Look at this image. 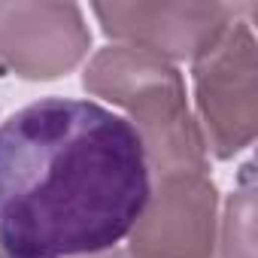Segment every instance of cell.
<instances>
[{"label":"cell","mask_w":258,"mask_h":258,"mask_svg":"<svg viewBox=\"0 0 258 258\" xmlns=\"http://www.w3.org/2000/svg\"><path fill=\"white\" fill-rule=\"evenodd\" d=\"M152 198L131 118L94 100L43 97L0 121V252L91 258L112 252Z\"/></svg>","instance_id":"obj_1"},{"label":"cell","mask_w":258,"mask_h":258,"mask_svg":"<svg viewBox=\"0 0 258 258\" xmlns=\"http://www.w3.org/2000/svg\"><path fill=\"white\" fill-rule=\"evenodd\" d=\"M85 88L106 94L137 115L131 124L146 146L149 170L158 176L207 170L204 143L185 112L182 79L164 58L137 46L103 49L85 73Z\"/></svg>","instance_id":"obj_2"},{"label":"cell","mask_w":258,"mask_h":258,"mask_svg":"<svg viewBox=\"0 0 258 258\" xmlns=\"http://www.w3.org/2000/svg\"><path fill=\"white\" fill-rule=\"evenodd\" d=\"M198 103L219 158L240 152L255 131V37L240 16L198 55Z\"/></svg>","instance_id":"obj_3"},{"label":"cell","mask_w":258,"mask_h":258,"mask_svg":"<svg viewBox=\"0 0 258 258\" xmlns=\"http://www.w3.org/2000/svg\"><path fill=\"white\" fill-rule=\"evenodd\" d=\"M216 191L204 173L158 176L140 222L134 225V258H210Z\"/></svg>","instance_id":"obj_4"},{"label":"cell","mask_w":258,"mask_h":258,"mask_svg":"<svg viewBox=\"0 0 258 258\" xmlns=\"http://www.w3.org/2000/svg\"><path fill=\"white\" fill-rule=\"evenodd\" d=\"M94 16L103 22V31L131 46L146 49L158 58H198L207 52L216 37L240 16V7L228 4H112L94 7Z\"/></svg>","instance_id":"obj_5"},{"label":"cell","mask_w":258,"mask_h":258,"mask_svg":"<svg viewBox=\"0 0 258 258\" xmlns=\"http://www.w3.org/2000/svg\"><path fill=\"white\" fill-rule=\"evenodd\" d=\"M88 46L76 7L0 4V64L31 79L70 70Z\"/></svg>","instance_id":"obj_6"},{"label":"cell","mask_w":258,"mask_h":258,"mask_svg":"<svg viewBox=\"0 0 258 258\" xmlns=\"http://www.w3.org/2000/svg\"><path fill=\"white\" fill-rule=\"evenodd\" d=\"M91 258H124V255H115V252H100V255H91Z\"/></svg>","instance_id":"obj_7"},{"label":"cell","mask_w":258,"mask_h":258,"mask_svg":"<svg viewBox=\"0 0 258 258\" xmlns=\"http://www.w3.org/2000/svg\"><path fill=\"white\" fill-rule=\"evenodd\" d=\"M0 258H7V255H4V252H0Z\"/></svg>","instance_id":"obj_8"}]
</instances>
